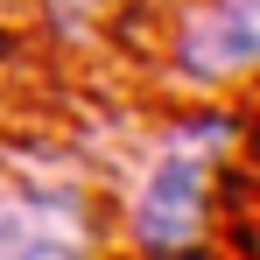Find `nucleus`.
Listing matches in <instances>:
<instances>
[{"mask_svg": "<svg viewBox=\"0 0 260 260\" xmlns=\"http://www.w3.org/2000/svg\"><path fill=\"white\" fill-rule=\"evenodd\" d=\"M85 246V211L63 190H0V260H71Z\"/></svg>", "mask_w": 260, "mask_h": 260, "instance_id": "obj_3", "label": "nucleus"}, {"mask_svg": "<svg viewBox=\"0 0 260 260\" xmlns=\"http://www.w3.org/2000/svg\"><path fill=\"white\" fill-rule=\"evenodd\" d=\"M260 56V0H211L183 21V43H176V63L183 78L197 85H232L246 78Z\"/></svg>", "mask_w": 260, "mask_h": 260, "instance_id": "obj_2", "label": "nucleus"}, {"mask_svg": "<svg viewBox=\"0 0 260 260\" xmlns=\"http://www.w3.org/2000/svg\"><path fill=\"white\" fill-rule=\"evenodd\" d=\"M211 148L197 155L190 141H169L155 155V169H148L141 197H134V239L148 253H190L197 246L204 211H211Z\"/></svg>", "mask_w": 260, "mask_h": 260, "instance_id": "obj_1", "label": "nucleus"}]
</instances>
